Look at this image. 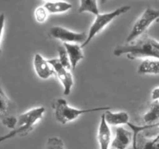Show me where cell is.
Here are the masks:
<instances>
[{"label": "cell", "instance_id": "obj_12", "mask_svg": "<svg viewBox=\"0 0 159 149\" xmlns=\"http://www.w3.org/2000/svg\"><path fill=\"white\" fill-rule=\"evenodd\" d=\"M63 47L66 50L69 58L71 68L75 69L77 67L78 64L81 60L84 58V54L82 52V48L78 43H64Z\"/></svg>", "mask_w": 159, "mask_h": 149}, {"label": "cell", "instance_id": "obj_1", "mask_svg": "<svg viewBox=\"0 0 159 149\" xmlns=\"http://www.w3.org/2000/svg\"><path fill=\"white\" fill-rule=\"evenodd\" d=\"M113 54L116 57L126 54L129 59L140 57L159 59V51L152 43V37L148 34H144L130 43L118 45L113 51Z\"/></svg>", "mask_w": 159, "mask_h": 149}, {"label": "cell", "instance_id": "obj_9", "mask_svg": "<svg viewBox=\"0 0 159 149\" xmlns=\"http://www.w3.org/2000/svg\"><path fill=\"white\" fill-rule=\"evenodd\" d=\"M132 132L129 131L123 127H117L116 134L111 142L110 147L113 149H127L132 142Z\"/></svg>", "mask_w": 159, "mask_h": 149}, {"label": "cell", "instance_id": "obj_19", "mask_svg": "<svg viewBox=\"0 0 159 149\" xmlns=\"http://www.w3.org/2000/svg\"><path fill=\"white\" fill-rule=\"evenodd\" d=\"M58 61L61 65L64 67L66 70L70 71L71 68V64H70L69 58H68V54L66 52V50L64 47H58Z\"/></svg>", "mask_w": 159, "mask_h": 149}, {"label": "cell", "instance_id": "obj_17", "mask_svg": "<svg viewBox=\"0 0 159 149\" xmlns=\"http://www.w3.org/2000/svg\"><path fill=\"white\" fill-rule=\"evenodd\" d=\"M136 149H159V141L155 142L153 138L147 136L144 131L141 132L137 136Z\"/></svg>", "mask_w": 159, "mask_h": 149}, {"label": "cell", "instance_id": "obj_4", "mask_svg": "<svg viewBox=\"0 0 159 149\" xmlns=\"http://www.w3.org/2000/svg\"><path fill=\"white\" fill-rule=\"evenodd\" d=\"M130 9V6H123L114 9L112 12H106V13L102 14L99 13V15L96 16L94 22H93V24L90 26L86 40L82 45H80L81 47L83 48L85 46H87L89 43V42L93 40V37L96 35H97L100 31H102L109 23H111L116 17L120 16L123 15V14H125Z\"/></svg>", "mask_w": 159, "mask_h": 149}, {"label": "cell", "instance_id": "obj_11", "mask_svg": "<svg viewBox=\"0 0 159 149\" xmlns=\"http://www.w3.org/2000/svg\"><path fill=\"white\" fill-rule=\"evenodd\" d=\"M98 141L100 149H110L111 144V131L102 114L98 129Z\"/></svg>", "mask_w": 159, "mask_h": 149}, {"label": "cell", "instance_id": "obj_20", "mask_svg": "<svg viewBox=\"0 0 159 149\" xmlns=\"http://www.w3.org/2000/svg\"><path fill=\"white\" fill-rule=\"evenodd\" d=\"M46 149H65V144L58 137H52L48 138Z\"/></svg>", "mask_w": 159, "mask_h": 149}, {"label": "cell", "instance_id": "obj_14", "mask_svg": "<svg viewBox=\"0 0 159 149\" xmlns=\"http://www.w3.org/2000/svg\"><path fill=\"white\" fill-rule=\"evenodd\" d=\"M144 125H154L159 123V100H153L148 110L142 117Z\"/></svg>", "mask_w": 159, "mask_h": 149}, {"label": "cell", "instance_id": "obj_6", "mask_svg": "<svg viewBox=\"0 0 159 149\" xmlns=\"http://www.w3.org/2000/svg\"><path fill=\"white\" fill-rule=\"evenodd\" d=\"M15 111V105L5 93L0 85V120L5 127L11 130L15 129L17 124Z\"/></svg>", "mask_w": 159, "mask_h": 149}, {"label": "cell", "instance_id": "obj_18", "mask_svg": "<svg viewBox=\"0 0 159 149\" xmlns=\"http://www.w3.org/2000/svg\"><path fill=\"white\" fill-rule=\"evenodd\" d=\"M78 11L80 13L85 12H91L96 16L99 14L98 2L95 0H81L79 2V8Z\"/></svg>", "mask_w": 159, "mask_h": 149}, {"label": "cell", "instance_id": "obj_22", "mask_svg": "<svg viewBox=\"0 0 159 149\" xmlns=\"http://www.w3.org/2000/svg\"><path fill=\"white\" fill-rule=\"evenodd\" d=\"M5 15L3 13L0 14V54H1V43H2V38L3 30L5 28Z\"/></svg>", "mask_w": 159, "mask_h": 149}, {"label": "cell", "instance_id": "obj_25", "mask_svg": "<svg viewBox=\"0 0 159 149\" xmlns=\"http://www.w3.org/2000/svg\"><path fill=\"white\" fill-rule=\"evenodd\" d=\"M153 141H155V142H158L159 141V131L158 133H157V135H155V138H153Z\"/></svg>", "mask_w": 159, "mask_h": 149}, {"label": "cell", "instance_id": "obj_23", "mask_svg": "<svg viewBox=\"0 0 159 149\" xmlns=\"http://www.w3.org/2000/svg\"><path fill=\"white\" fill-rule=\"evenodd\" d=\"M152 99L153 100H159V87H157L152 90Z\"/></svg>", "mask_w": 159, "mask_h": 149}, {"label": "cell", "instance_id": "obj_16", "mask_svg": "<svg viewBox=\"0 0 159 149\" xmlns=\"http://www.w3.org/2000/svg\"><path fill=\"white\" fill-rule=\"evenodd\" d=\"M43 7L48 13H63L72 8V5L67 2H45Z\"/></svg>", "mask_w": 159, "mask_h": 149}, {"label": "cell", "instance_id": "obj_21", "mask_svg": "<svg viewBox=\"0 0 159 149\" xmlns=\"http://www.w3.org/2000/svg\"><path fill=\"white\" fill-rule=\"evenodd\" d=\"M48 12L46 9H44L43 6H39L38 8H37L34 12V16H35L36 20H37L38 23H44L47 20L48 18Z\"/></svg>", "mask_w": 159, "mask_h": 149}, {"label": "cell", "instance_id": "obj_13", "mask_svg": "<svg viewBox=\"0 0 159 149\" xmlns=\"http://www.w3.org/2000/svg\"><path fill=\"white\" fill-rule=\"evenodd\" d=\"M102 114L106 122L109 126H120L122 124H127L130 122V116L127 112L120 111L113 113L110 110H107Z\"/></svg>", "mask_w": 159, "mask_h": 149}, {"label": "cell", "instance_id": "obj_2", "mask_svg": "<svg viewBox=\"0 0 159 149\" xmlns=\"http://www.w3.org/2000/svg\"><path fill=\"white\" fill-rule=\"evenodd\" d=\"M44 113V107L39 106L31 109L26 113L20 114L17 118V124L15 129L12 130L6 135L0 136V144L16 136L24 137L27 135L32 131L36 124L41 120Z\"/></svg>", "mask_w": 159, "mask_h": 149}, {"label": "cell", "instance_id": "obj_24", "mask_svg": "<svg viewBox=\"0 0 159 149\" xmlns=\"http://www.w3.org/2000/svg\"><path fill=\"white\" fill-rule=\"evenodd\" d=\"M152 44L155 46V48H157V49L159 51V41H158V40H156L154 38H152Z\"/></svg>", "mask_w": 159, "mask_h": 149}, {"label": "cell", "instance_id": "obj_3", "mask_svg": "<svg viewBox=\"0 0 159 149\" xmlns=\"http://www.w3.org/2000/svg\"><path fill=\"white\" fill-rule=\"evenodd\" d=\"M53 109H54V116L57 121L61 124H65L75 120L79 116L85 113L99 111L105 112L107 110H110L111 108L110 106H102L90 109H76L70 106L65 99L61 98L57 99L54 102V103L53 104Z\"/></svg>", "mask_w": 159, "mask_h": 149}, {"label": "cell", "instance_id": "obj_8", "mask_svg": "<svg viewBox=\"0 0 159 149\" xmlns=\"http://www.w3.org/2000/svg\"><path fill=\"white\" fill-rule=\"evenodd\" d=\"M48 62L52 67L54 74L58 78L59 81L61 82L62 85H63L64 95L68 96L70 94V93H71L73 85H74L72 74H71V72L65 69L61 65L58 59H50V60H48Z\"/></svg>", "mask_w": 159, "mask_h": 149}, {"label": "cell", "instance_id": "obj_15", "mask_svg": "<svg viewBox=\"0 0 159 149\" xmlns=\"http://www.w3.org/2000/svg\"><path fill=\"white\" fill-rule=\"evenodd\" d=\"M138 72L139 74H159V59L146 58L140 64Z\"/></svg>", "mask_w": 159, "mask_h": 149}, {"label": "cell", "instance_id": "obj_7", "mask_svg": "<svg viewBox=\"0 0 159 149\" xmlns=\"http://www.w3.org/2000/svg\"><path fill=\"white\" fill-rule=\"evenodd\" d=\"M48 34L51 38L69 43H75L82 44L87 38V35L85 32H74L60 26H54L50 28Z\"/></svg>", "mask_w": 159, "mask_h": 149}, {"label": "cell", "instance_id": "obj_5", "mask_svg": "<svg viewBox=\"0 0 159 149\" xmlns=\"http://www.w3.org/2000/svg\"><path fill=\"white\" fill-rule=\"evenodd\" d=\"M159 19V10L148 7L134 24L131 31L126 39V43H130L144 35L154 22Z\"/></svg>", "mask_w": 159, "mask_h": 149}, {"label": "cell", "instance_id": "obj_10", "mask_svg": "<svg viewBox=\"0 0 159 149\" xmlns=\"http://www.w3.org/2000/svg\"><path fill=\"white\" fill-rule=\"evenodd\" d=\"M34 66L37 76L41 79H48L54 74V70L48 62V60L40 54L34 55Z\"/></svg>", "mask_w": 159, "mask_h": 149}]
</instances>
